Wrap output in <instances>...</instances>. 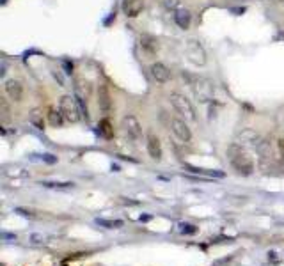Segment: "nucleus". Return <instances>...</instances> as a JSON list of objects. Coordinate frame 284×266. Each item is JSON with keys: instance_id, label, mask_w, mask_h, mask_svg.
Masks as SVG:
<instances>
[{"instance_id": "nucleus-1", "label": "nucleus", "mask_w": 284, "mask_h": 266, "mask_svg": "<svg viewBox=\"0 0 284 266\" xmlns=\"http://www.w3.org/2000/svg\"><path fill=\"white\" fill-rule=\"evenodd\" d=\"M181 78L185 80V84L190 87L192 94L196 96V99L199 103H208L213 99L215 87L208 78L194 75V73H188V71H181Z\"/></svg>"}, {"instance_id": "nucleus-2", "label": "nucleus", "mask_w": 284, "mask_h": 266, "mask_svg": "<svg viewBox=\"0 0 284 266\" xmlns=\"http://www.w3.org/2000/svg\"><path fill=\"white\" fill-rule=\"evenodd\" d=\"M228 160L231 167L242 176H251L254 172V160H252V156L243 145L236 144V142H233L228 147Z\"/></svg>"}, {"instance_id": "nucleus-3", "label": "nucleus", "mask_w": 284, "mask_h": 266, "mask_svg": "<svg viewBox=\"0 0 284 266\" xmlns=\"http://www.w3.org/2000/svg\"><path fill=\"white\" fill-rule=\"evenodd\" d=\"M169 101L173 105V108L176 110L180 116H183L186 121H196L197 116H196V108L192 105V101L186 98L185 94H180V93H171L169 96Z\"/></svg>"}, {"instance_id": "nucleus-4", "label": "nucleus", "mask_w": 284, "mask_h": 266, "mask_svg": "<svg viewBox=\"0 0 284 266\" xmlns=\"http://www.w3.org/2000/svg\"><path fill=\"white\" fill-rule=\"evenodd\" d=\"M59 110L64 116V121L68 122H78L84 117L82 116V110H80L78 101L73 96H62L61 101H59Z\"/></svg>"}, {"instance_id": "nucleus-5", "label": "nucleus", "mask_w": 284, "mask_h": 266, "mask_svg": "<svg viewBox=\"0 0 284 266\" xmlns=\"http://www.w3.org/2000/svg\"><path fill=\"white\" fill-rule=\"evenodd\" d=\"M185 53L188 62H192V64L197 66V68H203V66H206V62H208L205 47H203L197 39H188V41H186Z\"/></svg>"}, {"instance_id": "nucleus-6", "label": "nucleus", "mask_w": 284, "mask_h": 266, "mask_svg": "<svg viewBox=\"0 0 284 266\" xmlns=\"http://www.w3.org/2000/svg\"><path fill=\"white\" fill-rule=\"evenodd\" d=\"M121 128L126 133V137L130 140H133V142H139V140L142 139V124H140V121L133 114H126V116L123 117Z\"/></svg>"}, {"instance_id": "nucleus-7", "label": "nucleus", "mask_w": 284, "mask_h": 266, "mask_svg": "<svg viewBox=\"0 0 284 266\" xmlns=\"http://www.w3.org/2000/svg\"><path fill=\"white\" fill-rule=\"evenodd\" d=\"M234 142L243 145L245 149H258L259 144L263 142V137H261L256 130H252V128H243V130L236 135Z\"/></svg>"}, {"instance_id": "nucleus-8", "label": "nucleus", "mask_w": 284, "mask_h": 266, "mask_svg": "<svg viewBox=\"0 0 284 266\" xmlns=\"http://www.w3.org/2000/svg\"><path fill=\"white\" fill-rule=\"evenodd\" d=\"M171 130L176 135L178 140L181 142H190L192 140V131L188 128V124L185 122V119H178V117H173L171 119Z\"/></svg>"}, {"instance_id": "nucleus-9", "label": "nucleus", "mask_w": 284, "mask_h": 266, "mask_svg": "<svg viewBox=\"0 0 284 266\" xmlns=\"http://www.w3.org/2000/svg\"><path fill=\"white\" fill-rule=\"evenodd\" d=\"M4 89H5V94L9 96L13 101H22L24 99V85H22V82L20 80H14V78H11V80H5V85H4Z\"/></svg>"}, {"instance_id": "nucleus-10", "label": "nucleus", "mask_w": 284, "mask_h": 266, "mask_svg": "<svg viewBox=\"0 0 284 266\" xmlns=\"http://www.w3.org/2000/svg\"><path fill=\"white\" fill-rule=\"evenodd\" d=\"M149 71H151V76H153L158 84H165L171 80V70H169L167 66L163 64V62H153V64L149 66Z\"/></svg>"}, {"instance_id": "nucleus-11", "label": "nucleus", "mask_w": 284, "mask_h": 266, "mask_svg": "<svg viewBox=\"0 0 284 266\" xmlns=\"http://www.w3.org/2000/svg\"><path fill=\"white\" fill-rule=\"evenodd\" d=\"M98 107L102 114H110L112 112V96L110 91L105 84H100L98 87Z\"/></svg>"}, {"instance_id": "nucleus-12", "label": "nucleus", "mask_w": 284, "mask_h": 266, "mask_svg": "<svg viewBox=\"0 0 284 266\" xmlns=\"http://www.w3.org/2000/svg\"><path fill=\"white\" fill-rule=\"evenodd\" d=\"M148 142H146V145H148V153L149 156L153 160H156V162H160L162 160V144H160V139L156 135H155L153 131H149L148 133Z\"/></svg>"}, {"instance_id": "nucleus-13", "label": "nucleus", "mask_w": 284, "mask_h": 266, "mask_svg": "<svg viewBox=\"0 0 284 266\" xmlns=\"http://www.w3.org/2000/svg\"><path fill=\"white\" fill-rule=\"evenodd\" d=\"M123 9H125L128 18H135V16H139V14L142 13V9H144V0H125Z\"/></svg>"}, {"instance_id": "nucleus-14", "label": "nucleus", "mask_w": 284, "mask_h": 266, "mask_svg": "<svg viewBox=\"0 0 284 266\" xmlns=\"http://www.w3.org/2000/svg\"><path fill=\"white\" fill-rule=\"evenodd\" d=\"M140 48L149 53V55H155V53H158V39L153 38V36H149V34H144V36H140Z\"/></svg>"}, {"instance_id": "nucleus-15", "label": "nucleus", "mask_w": 284, "mask_h": 266, "mask_svg": "<svg viewBox=\"0 0 284 266\" xmlns=\"http://www.w3.org/2000/svg\"><path fill=\"white\" fill-rule=\"evenodd\" d=\"M174 22H176V25L180 28L186 30V28L190 27V24H192V13L188 9L180 7L178 11H174Z\"/></svg>"}, {"instance_id": "nucleus-16", "label": "nucleus", "mask_w": 284, "mask_h": 266, "mask_svg": "<svg viewBox=\"0 0 284 266\" xmlns=\"http://www.w3.org/2000/svg\"><path fill=\"white\" fill-rule=\"evenodd\" d=\"M48 121H50L52 126H62V122H64V116L61 114V110L48 108Z\"/></svg>"}, {"instance_id": "nucleus-17", "label": "nucleus", "mask_w": 284, "mask_h": 266, "mask_svg": "<svg viewBox=\"0 0 284 266\" xmlns=\"http://www.w3.org/2000/svg\"><path fill=\"white\" fill-rule=\"evenodd\" d=\"M30 122H32L34 126L37 130H45V121H43V112L39 108H34L32 112H30Z\"/></svg>"}, {"instance_id": "nucleus-18", "label": "nucleus", "mask_w": 284, "mask_h": 266, "mask_svg": "<svg viewBox=\"0 0 284 266\" xmlns=\"http://www.w3.org/2000/svg\"><path fill=\"white\" fill-rule=\"evenodd\" d=\"M186 169H190V172L201 174V176H215V177H224L222 170H208V169H199V167H192V165H185Z\"/></svg>"}, {"instance_id": "nucleus-19", "label": "nucleus", "mask_w": 284, "mask_h": 266, "mask_svg": "<svg viewBox=\"0 0 284 266\" xmlns=\"http://www.w3.org/2000/svg\"><path fill=\"white\" fill-rule=\"evenodd\" d=\"M100 133H102L105 139H112L114 137V128H112L110 121L108 119H103V121H100Z\"/></svg>"}, {"instance_id": "nucleus-20", "label": "nucleus", "mask_w": 284, "mask_h": 266, "mask_svg": "<svg viewBox=\"0 0 284 266\" xmlns=\"http://www.w3.org/2000/svg\"><path fill=\"white\" fill-rule=\"evenodd\" d=\"M96 222H98L100 225H103V227H108V229L123 227V220H102V218H98Z\"/></svg>"}, {"instance_id": "nucleus-21", "label": "nucleus", "mask_w": 284, "mask_h": 266, "mask_svg": "<svg viewBox=\"0 0 284 266\" xmlns=\"http://www.w3.org/2000/svg\"><path fill=\"white\" fill-rule=\"evenodd\" d=\"M180 233H183V234H196L197 233V227L194 224H186V222H183V224H180Z\"/></svg>"}, {"instance_id": "nucleus-22", "label": "nucleus", "mask_w": 284, "mask_h": 266, "mask_svg": "<svg viewBox=\"0 0 284 266\" xmlns=\"http://www.w3.org/2000/svg\"><path fill=\"white\" fill-rule=\"evenodd\" d=\"M162 4L165 5L167 11H178L180 9V0H162Z\"/></svg>"}, {"instance_id": "nucleus-23", "label": "nucleus", "mask_w": 284, "mask_h": 266, "mask_svg": "<svg viewBox=\"0 0 284 266\" xmlns=\"http://www.w3.org/2000/svg\"><path fill=\"white\" fill-rule=\"evenodd\" d=\"M0 108H2V116H4V119H7V117H9V107H7V103H5V99H2V101H0Z\"/></svg>"}, {"instance_id": "nucleus-24", "label": "nucleus", "mask_w": 284, "mask_h": 266, "mask_svg": "<svg viewBox=\"0 0 284 266\" xmlns=\"http://www.w3.org/2000/svg\"><path fill=\"white\" fill-rule=\"evenodd\" d=\"M43 160H45L47 164H55L57 162V158L55 156H52V154H43Z\"/></svg>"}, {"instance_id": "nucleus-25", "label": "nucleus", "mask_w": 284, "mask_h": 266, "mask_svg": "<svg viewBox=\"0 0 284 266\" xmlns=\"http://www.w3.org/2000/svg\"><path fill=\"white\" fill-rule=\"evenodd\" d=\"M277 147H279V153H281V158L284 160V139H281L279 142H277Z\"/></svg>"}, {"instance_id": "nucleus-26", "label": "nucleus", "mask_w": 284, "mask_h": 266, "mask_svg": "<svg viewBox=\"0 0 284 266\" xmlns=\"http://www.w3.org/2000/svg\"><path fill=\"white\" fill-rule=\"evenodd\" d=\"M148 220H151V217H148V215L140 217V222H148Z\"/></svg>"}, {"instance_id": "nucleus-27", "label": "nucleus", "mask_w": 284, "mask_h": 266, "mask_svg": "<svg viewBox=\"0 0 284 266\" xmlns=\"http://www.w3.org/2000/svg\"><path fill=\"white\" fill-rule=\"evenodd\" d=\"M272 2H283V0H272Z\"/></svg>"}]
</instances>
